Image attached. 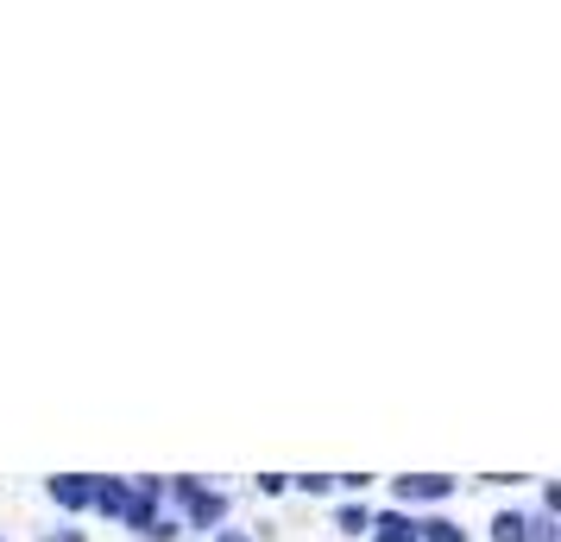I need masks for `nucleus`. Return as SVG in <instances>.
I'll return each instance as SVG.
<instances>
[{
	"label": "nucleus",
	"mask_w": 561,
	"mask_h": 542,
	"mask_svg": "<svg viewBox=\"0 0 561 542\" xmlns=\"http://www.w3.org/2000/svg\"><path fill=\"white\" fill-rule=\"evenodd\" d=\"M45 542H82V537H77V530H51Z\"/></svg>",
	"instance_id": "1a4fd4ad"
},
{
	"label": "nucleus",
	"mask_w": 561,
	"mask_h": 542,
	"mask_svg": "<svg viewBox=\"0 0 561 542\" xmlns=\"http://www.w3.org/2000/svg\"><path fill=\"white\" fill-rule=\"evenodd\" d=\"M215 542H253V537H240V530H221V537H215Z\"/></svg>",
	"instance_id": "9d476101"
},
{
	"label": "nucleus",
	"mask_w": 561,
	"mask_h": 542,
	"mask_svg": "<svg viewBox=\"0 0 561 542\" xmlns=\"http://www.w3.org/2000/svg\"><path fill=\"white\" fill-rule=\"evenodd\" d=\"M492 542H530V523H524L517 511H505L499 523H492Z\"/></svg>",
	"instance_id": "423d86ee"
},
{
	"label": "nucleus",
	"mask_w": 561,
	"mask_h": 542,
	"mask_svg": "<svg viewBox=\"0 0 561 542\" xmlns=\"http://www.w3.org/2000/svg\"><path fill=\"white\" fill-rule=\"evenodd\" d=\"M89 505H95V511H107V517H127L133 486H121V480H95V492H89Z\"/></svg>",
	"instance_id": "7ed1b4c3"
},
{
	"label": "nucleus",
	"mask_w": 561,
	"mask_h": 542,
	"mask_svg": "<svg viewBox=\"0 0 561 542\" xmlns=\"http://www.w3.org/2000/svg\"><path fill=\"white\" fill-rule=\"evenodd\" d=\"M89 492H95L89 473H57V480H51V498L64 505V511H89Z\"/></svg>",
	"instance_id": "f03ea898"
},
{
	"label": "nucleus",
	"mask_w": 561,
	"mask_h": 542,
	"mask_svg": "<svg viewBox=\"0 0 561 542\" xmlns=\"http://www.w3.org/2000/svg\"><path fill=\"white\" fill-rule=\"evenodd\" d=\"M373 537H379V542H416V517L385 511V517H373Z\"/></svg>",
	"instance_id": "39448f33"
},
{
	"label": "nucleus",
	"mask_w": 561,
	"mask_h": 542,
	"mask_svg": "<svg viewBox=\"0 0 561 542\" xmlns=\"http://www.w3.org/2000/svg\"><path fill=\"white\" fill-rule=\"evenodd\" d=\"M178 498H183V511H190V523H221L228 517V498L221 492H203L196 480H178Z\"/></svg>",
	"instance_id": "f257e3e1"
},
{
	"label": "nucleus",
	"mask_w": 561,
	"mask_h": 542,
	"mask_svg": "<svg viewBox=\"0 0 561 542\" xmlns=\"http://www.w3.org/2000/svg\"><path fill=\"white\" fill-rule=\"evenodd\" d=\"M416 542H467V537H460L448 517H430V523H416Z\"/></svg>",
	"instance_id": "0eeeda50"
},
{
	"label": "nucleus",
	"mask_w": 561,
	"mask_h": 542,
	"mask_svg": "<svg viewBox=\"0 0 561 542\" xmlns=\"http://www.w3.org/2000/svg\"><path fill=\"white\" fill-rule=\"evenodd\" d=\"M334 523H341L347 537H366V530H373V511H366V505H341V517H334Z\"/></svg>",
	"instance_id": "6e6552de"
},
{
	"label": "nucleus",
	"mask_w": 561,
	"mask_h": 542,
	"mask_svg": "<svg viewBox=\"0 0 561 542\" xmlns=\"http://www.w3.org/2000/svg\"><path fill=\"white\" fill-rule=\"evenodd\" d=\"M398 492H404V498H448V492H455V480H448V473H416V480H398Z\"/></svg>",
	"instance_id": "20e7f679"
}]
</instances>
